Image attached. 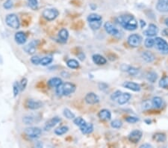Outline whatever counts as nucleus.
Returning <instances> with one entry per match:
<instances>
[{
	"instance_id": "f257e3e1",
	"label": "nucleus",
	"mask_w": 168,
	"mask_h": 148,
	"mask_svg": "<svg viewBox=\"0 0 168 148\" xmlns=\"http://www.w3.org/2000/svg\"><path fill=\"white\" fill-rule=\"evenodd\" d=\"M117 22L127 31H135L138 29V21L135 17L131 14H125L118 16Z\"/></svg>"
},
{
	"instance_id": "f704fd0d",
	"label": "nucleus",
	"mask_w": 168,
	"mask_h": 148,
	"mask_svg": "<svg viewBox=\"0 0 168 148\" xmlns=\"http://www.w3.org/2000/svg\"><path fill=\"white\" fill-rule=\"evenodd\" d=\"M63 114H64V116L65 117V118H67V119L72 120L75 118V115H74L70 109H68V108H64Z\"/></svg>"
},
{
	"instance_id": "c03bdc74",
	"label": "nucleus",
	"mask_w": 168,
	"mask_h": 148,
	"mask_svg": "<svg viewBox=\"0 0 168 148\" xmlns=\"http://www.w3.org/2000/svg\"><path fill=\"white\" fill-rule=\"evenodd\" d=\"M27 83H28L27 79L26 78L22 79L20 83H19V88H20L21 91H23V90H25V88H26V85H27Z\"/></svg>"
},
{
	"instance_id": "79ce46f5",
	"label": "nucleus",
	"mask_w": 168,
	"mask_h": 148,
	"mask_svg": "<svg viewBox=\"0 0 168 148\" xmlns=\"http://www.w3.org/2000/svg\"><path fill=\"white\" fill-rule=\"evenodd\" d=\"M140 121V119L137 117H133V116H129L127 117L126 118V121L128 123H135Z\"/></svg>"
},
{
	"instance_id": "c756f323",
	"label": "nucleus",
	"mask_w": 168,
	"mask_h": 148,
	"mask_svg": "<svg viewBox=\"0 0 168 148\" xmlns=\"http://www.w3.org/2000/svg\"><path fill=\"white\" fill-rule=\"evenodd\" d=\"M159 87L163 89H167L168 90V76H163L161 79L160 81L159 82Z\"/></svg>"
},
{
	"instance_id": "b1692460",
	"label": "nucleus",
	"mask_w": 168,
	"mask_h": 148,
	"mask_svg": "<svg viewBox=\"0 0 168 148\" xmlns=\"http://www.w3.org/2000/svg\"><path fill=\"white\" fill-rule=\"evenodd\" d=\"M151 102H152V106L156 108H161L164 104V101L160 97H154Z\"/></svg>"
},
{
	"instance_id": "864d4df0",
	"label": "nucleus",
	"mask_w": 168,
	"mask_h": 148,
	"mask_svg": "<svg viewBox=\"0 0 168 148\" xmlns=\"http://www.w3.org/2000/svg\"><path fill=\"white\" fill-rule=\"evenodd\" d=\"M145 122L147 123V124H150L152 121H151V120H146V121H145Z\"/></svg>"
},
{
	"instance_id": "dca6fc26",
	"label": "nucleus",
	"mask_w": 168,
	"mask_h": 148,
	"mask_svg": "<svg viewBox=\"0 0 168 148\" xmlns=\"http://www.w3.org/2000/svg\"><path fill=\"white\" fill-rule=\"evenodd\" d=\"M14 40H15L16 44L23 45V44H26V42L27 41V36L23 32H18L14 35Z\"/></svg>"
},
{
	"instance_id": "c85d7f7f",
	"label": "nucleus",
	"mask_w": 168,
	"mask_h": 148,
	"mask_svg": "<svg viewBox=\"0 0 168 148\" xmlns=\"http://www.w3.org/2000/svg\"><path fill=\"white\" fill-rule=\"evenodd\" d=\"M158 79V74L154 71L149 72L147 74H146V79L148 80L151 83H154V82H156Z\"/></svg>"
},
{
	"instance_id": "4468645a",
	"label": "nucleus",
	"mask_w": 168,
	"mask_h": 148,
	"mask_svg": "<svg viewBox=\"0 0 168 148\" xmlns=\"http://www.w3.org/2000/svg\"><path fill=\"white\" fill-rule=\"evenodd\" d=\"M123 86L124 88H127L128 90H131L132 91H135V92H138L140 91L141 89V85L139 84L135 83V82H125L123 83Z\"/></svg>"
},
{
	"instance_id": "0eeeda50",
	"label": "nucleus",
	"mask_w": 168,
	"mask_h": 148,
	"mask_svg": "<svg viewBox=\"0 0 168 148\" xmlns=\"http://www.w3.org/2000/svg\"><path fill=\"white\" fill-rule=\"evenodd\" d=\"M42 130L38 127H29L26 129L25 133L30 139H37L40 136Z\"/></svg>"
},
{
	"instance_id": "7c9ffc66",
	"label": "nucleus",
	"mask_w": 168,
	"mask_h": 148,
	"mask_svg": "<svg viewBox=\"0 0 168 148\" xmlns=\"http://www.w3.org/2000/svg\"><path fill=\"white\" fill-rule=\"evenodd\" d=\"M67 67L71 69H77L79 67V63L75 59H70L67 62Z\"/></svg>"
},
{
	"instance_id": "393cba45",
	"label": "nucleus",
	"mask_w": 168,
	"mask_h": 148,
	"mask_svg": "<svg viewBox=\"0 0 168 148\" xmlns=\"http://www.w3.org/2000/svg\"><path fill=\"white\" fill-rule=\"evenodd\" d=\"M58 37L62 43L67 42L69 37V32L66 29H61L58 32Z\"/></svg>"
},
{
	"instance_id": "aec40b11",
	"label": "nucleus",
	"mask_w": 168,
	"mask_h": 148,
	"mask_svg": "<svg viewBox=\"0 0 168 148\" xmlns=\"http://www.w3.org/2000/svg\"><path fill=\"white\" fill-rule=\"evenodd\" d=\"M92 60H93V63L96 64L97 65H104L106 64L107 60L105 58L103 55H99V54H95L92 56Z\"/></svg>"
},
{
	"instance_id": "cd10ccee",
	"label": "nucleus",
	"mask_w": 168,
	"mask_h": 148,
	"mask_svg": "<svg viewBox=\"0 0 168 148\" xmlns=\"http://www.w3.org/2000/svg\"><path fill=\"white\" fill-rule=\"evenodd\" d=\"M52 61H53V58H52V56H51V55L44 56L42 58H40V65L42 66H47L50 65L52 62Z\"/></svg>"
},
{
	"instance_id": "ea45409f",
	"label": "nucleus",
	"mask_w": 168,
	"mask_h": 148,
	"mask_svg": "<svg viewBox=\"0 0 168 148\" xmlns=\"http://www.w3.org/2000/svg\"><path fill=\"white\" fill-rule=\"evenodd\" d=\"M126 72L131 76H135L138 73V69L135 68L134 67H131V66H128Z\"/></svg>"
},
{
	"instance_id": "9d476101",
	"label": "nucleus",
	"mask_w": 168,
	"mask_h": 148,
	"mask_svg": "<svg viewBox=\"0 0 168 148\" xmlns=\"http://www.w3.org/2000/svg\"><path fill=\"white\" fill-rule=\"evenodd\" d=\"M85 100L88 104L95 105L97 104L100 102V97H99L98 95H96V93L90 92V93H87V95L85 97Z\"/></svg>"
},
{
	"instance_id": "4be33fe9",
	"label": "nucleus",
	"mask_w": 168,
	"mask_h": 148,
	"mask_svg": "<svg viewBox=\"0 0 168 148\" xmlns=\"http://www.w3.org/2000/svg\"><path fill=\"white\" fill-rule=\"evenodd\" d=\"M63 83V81L61 78L58 77H54V78L50 79L48 81V85L50 88H57L60 86Z\"/></svg>"
},
{
	"instance_id": "a19ab883",
	"label": "nucleus",
	"mask_w": 168,
	"mask_h": 148,
	"mask_svg": "<svg viewBox=\"0 0 168 148\" xmlns=\"http://www.w3.org/2000/svg\"><path fill=\"white\" fill-rule=\"evenodd\" d=\"M23 121L25 124H32L34 122V119L32 116L28 115V116L24 117L23 119Z\"/></svg>"
},
{
	"instance_id": "4c0bfd02",
	"label": "nucleus",
	"mask_w": 168,
	"mask_h": 148,
	"mask_svg": "<svg viewBox=\"0 0 168 148\" xmlns=\"http://www.w3.org/2000/svg\"><path fill=\"white\" fill-rule=\"evenodd\" d=\"M29 6L32 10H37L38 8V1L37 0H27Z\"/></svg>"
},
{
	"instance_id": "f8f14e48",
	"label": "nucleus",
	"mask_w": 168,
	"mask_h": 148,
	"mask_svg": "<svg viewBox=\"0 0 168 148\" xmlns=\"http://www.w3.org/2000/svg\"><path fill=\"white\" fill-rule=\"evenodd\" d=\"M104 29L108 34H111V35H117L119 34V30L114 26L113 24L110 22H106L104 25Z\"/></svg>"
},
{
	"instance_id": "c9c22d12",
	"label": "nucleus",
	"mask_w": 168,
	"mask_h": 148,
	"mask_svg": "<svg viewBox=\"0 0 168 148\" xmlns=\"http://www.w3.org/2000/svg\"><path fill=\"white\" fill-rule=\"evenodd\" d=\"M122 126H123V123L120 120H114L111 123V126L114 129H120Z\"/></svg>"
},
{
	"instance_id": "473e14b6",
	"label": "nucleus",
	"mask_w": 168,
	"mask_h": 148,
	"mask_svg": "<svg viewBox=\"0 0 168 148\" xmlns=\"http://www.w3.org/2000/svg\"><path fill=\"white\" fill-rule=\"evenodd\" d=\"M144 45L146 48H152L155 46V39L148 37L144 41Z\"/></svg>"
},
{
	"instance_id": "2eb2a0df",
	"label": "nucleus",
	"mask_w": 168,
	"mask_h": 148,
	"mask_svg": "<svg viewBox=\"0 0 168 148\" xmlns=\"http://www.w3.org/2000/svg\"><path fill=\"white\" fill-rule=\"evenodd\" d=\"M43 106V103L40 101H35L34 100H28L26 102V107L29 109L37 110Z\"/></svg>"
},
{
	"instance_id": "37998d69",
	"label": "nucleus",
	"mask_w": 168,
	"mask_h": 148,
	"mask_svg": "<svg viewBox=\"0 0 168 148\" xmlns=\"http://www.w3.org/2000/svg\"><path fill=\"white\" fill-rule=\"evenodd\" d=\"M3 7H4L5 9H7V10L11 9V8L13 7L12 0H6V1L5 2L4 4H3Z\"/></svg>"
},
{
	"instance_id": "de8ad7c7",
	"label": "nucleus",
	"mask_w": 168,
	"mask_h": 148,
	"mask_svg": "<svg viewBox=\"0 0 168 148\" xmlns=\"http://www.w3.org/2000/svg\"><path fill=\"white\" fill-rule=\"evenodd\" d=\"M99 85H100V86H103V88H100V89L102 90H106L107 88H108V85H107L106 84H105V83H100V84H99Z\"/></svg>"
},
{
	"instance_id": "5701e85b",
	"label": "nucleus",
	"mask_w": 168,
	"mask_h": 148,
	"mask_svg": "<svg viewBox=\"0 0 168 148\" xmlns=\"http://www.w3.org/2000/svg\"><path fill=\"white\" fill-rule=\"evenodd\" d=\"M141 56H142V58L144 59L145 62H147V63H151L156 58L155 55L151 52H149V51H144V52H142Z\"/></svg>"
},
{
	"instance_id": "58836bf2",
	"label": "nucleus",
	"mask_w": 168,
	"mask_h": 148,
	"mask_svg": "<svg viewBox=\"0 0 168 148\" xmlns=\"http://www.w3.org/2000/svg\"><path fill=\"white\" fill-rule=\"evenodd\" d=\"M20 88H19V84L17 82H15L13 85V92H14V97H16L19 93Z\"/></svg>"
},
{
	"instance_id": "f3484780",
	"label": "nucleus",
	"mask_w": 168,
	"mask_h": 148,
	"mask_svg": "<svg viewBox=\"0 0 168 148\" xmlns=\"http://www.w3.org/2000/svg\"><path fill=\"white\" fill-rule=\"evenodd\" d=\"M98 117L100 120L105 121H110L111 118V113L108 109H102L98 113Z\"/></svg>"
},
{
	"instance_id": "20e7f679",
	"label": "nucleus",
	"mask_w": 168,
	"mask_h": 148,
	"mask_svg": "<svg viewBox=\"0 0 168 148\" xmlns=\"http://www.w3.org/2000/svg\"><path fill=\"white\" fill-rule=\"evenodd\" d=\"M155 46L161 53L164 55L168 54V43L164 39L157 37L155 39Z\"/></svg>"
},
{
	"instance_id": "5fc2aeb1",
	"label": "nucleus",
	"mask_w": 168,
	"mask_h": 148,
	"mask_svg": "<svg viewBox=\"0 0 168 148\" xmlns=\"http://www.w3.org/2000/svg\"><path fill=\"white\" fill-rule=\"evenodd\" d=\"M165 25L168 27V18H167V19H165Z\"/></svg>"
},
{
	"instance_id": "f03ea898",
	"label": "nucleus",
	"mask_w": 168,
	"mask_h": 148,
	"mask_svg": "<svg viewBox=\"0 0 168 148\" xmlns=\"http://www.w3.org/2000/svg\"><path fill=\"white\" fill-rule=\"evenodd\" d=\"M76 87L71 82L62 83L60 86L56 88V93L58 96H68L75 91Z\"/></svg>"
},
{
	"instance_id": "09e8293b",
	"label": "nucleus",
	"mask_w": 168,
	"mask_h": 148,
	"mask_svg": "<svg viewBox=\"0 0 168 148\" xmlns=\"http://www.w3.org/2000/svg\"><path fill=\"white\" fill-rule=\"evenodd\" d=\"M152 146L151 145V144H141V146H140V148H150V147H152Z\"/></svg>"
},
{
	"instance_id": "1a4fd4ad",
	"label": "nucleus",
	"mask_w": 168,
	"mask_h": 148,
	"mask_svg": "<svg viewBox=\"0 0 168 148\" xmlns=\"http://www.w3.org/2000/svg\"><path fill=\"white\" fill-rule=\"evenodd\" d=\"M159 33V28L156 25L151 23L149 25V27L146 30H145L144 32V35L147 36V37H155L156 35H157V34Z\"/></svg>"
},
{
	"instance_id": "2f4dec72",
	"label": "nucleus",
	"mask_w": 168,
	"mask_h": 148,
	"mask_svg": "<svg viewBox=\"0 0 168 148\" xmlns=\"http://www.w3.org/2000/svg\"><path fill=\"white\" fill-rule=\"evenodd\" d=\"M69 130V127L67 126H62L61 127L57 128L55 129V133L57 136H62V135L66 134Z\"/></svg>"
},
{
	"instance_id": "ddd939ff",
	"label": "nucleus",
	"mask_w": 168,
	"mask_h": 148,
	"mask_svg": "<svg viewBox=\"0 0 168 148\" xmlns=\"http://www.w3.org/2000/svg\"><path fill=\"white\" fill-rule=\"evenodd\" d=\"M37 44H38V41H32L29 43L28 45H26L24 47V50L26 51V53H28L29 55H33L34 54L36 51V47H37Z\"/></svg>"
},
{
	"instance_id": "49530a36",
	"label": "nucleus",
	"mask_w": 168,
	"mask_h": 148,
	"mask_svg": "<svg viewBox=\"0 0 168 148\" xmlns=\"http://www.w3.org/2000/svg\"><path fill=\"white\" fill-rule=\"evenodd\" d=\"M31 62H32V63L33 65H40V58L39 56H33L32 57V58H31Z\"/></svg>"
},
{
	"instance_id": "bb28decb",
	"label": "nucleus",
	"mask_w": 168,
	"mask_h": 148,
	"mask_svg": "<svg viewBox=\"0 0 168 148\" xmlns=\"http://www.w3.org/2000/svg\"><path fill=\"white\" fill-rule=\"evenodd\" d=\"M166 139H167V137H166L164 133L158 132V133H156V134L153 136V139L159 143L164 142V141H166Z\"/></svg>"
},
{
	"instance_id": "6e6552de",
	"label": "nucleus",
	"mask_w": 168,
	"mask_h": 148,
	"mask_svg": "<svg viewBox=\"0 0 168 148\" xmlns=\"http://www.w3.org/2000/svg\"><path fill=\"white\" fill-rule=\"evenodd\" d=\"M142 136V132L141 130H138V129H135V130L131 131V132L129 133L128 139L129 140V141H131V143L136 144V143H138V141L141 139Z\"/></svg>"
},
{
	"instance_id": "412c9836",
	"label": "nucleus",
	"mask_w": 168,
	"mask_h": 148,
	"mask_svg": "<svg viewBox=\"0 0 168 148\" xmlns=\"http://www.w3.org/2000/svg\"><path fill=\"white\" fill-rule=\"evenodd\" d=\"M79 128H80L81 132H82V133L84 135L90 134V133L93 131V124H92V123H87V122L84 125H82V126H80Z\"/></svg>"
},
{
	"instance_id": "423d86ee",
	"label": "nucleus",
	"mask_w": 168,
	"mask_h": 148,
	"mask_svg": "<svg viewBox=\"0 0 168 148\" xmlns=\"http://www.w3.org/2000/svg\"><path fill=\"white\" fill-rule=\"evenodd\" d=\"M127 41L128 44L130 47L136 48V47H138L141 45V42H142V37L138 34H132L128 36Z\"/></svg>"
},
{
	"instance_id": "a18cd8bd",
	"label": "nucleus",
	"mask_w": 168,
	"mask_h": 148,
	"mask_svg": "<svg viewBox=\"0 0 168 148\" xmlns=\"http://www.w3.org/2000/svg\"><path fill=\"white\" fill-rule=\"evenodd\" d=\"M121 93H122L121 90H116V91L114 92V93L111 94V99L112 100H117V98L120 97V95L121 94Z\"/></svg>"
},
{
	"instance_id": "a211bd4d",
	"label": "nucleus",
	"mask_w": 168,
	"mask_h": 148,
	"mask_svg": "<svg viewBox=\"0 0 168 148\" xmlns=\"http://www.w3.org/2000/svg\"><path fill=\"white\" fill-rule=\"evenodd\" d=\"M61 118H58V117H55V118H52V119H50L49 121H48L46 123L45 126H44V129L45 130H49L52 128H53L54 126H56L58 123L61 122Z\"/></svg>"
},
{
	"instance_id": "7ed1b4c3",
	"label": "nucleus",
	"mask_w": 168,
	"mask_h": 148,
	"mask_svg": "<svg viewBox=\"0 0 168 148\" xmlns=\"http://www.w3.org/2000/svg\"><path fill=\"white\" fill-rule=\"evenodd\" d=\"M5 23L10 28L14 29H18L19 28V26H20L19 18L15 14H8L5 17Z\"/></svg>"
},
{
	"instance_id": "39448f33",
	"label": "nucleus",
	"mask_w": 168,
	"mask_h": 148,
	"mask_svg": "<svg viewBox=\"0 0 168 148\" xmlns=\"http://www.w3.org/2000/svg\"><path fill=\"white\" fill-rule=\"evenodd\" d=\"M43 16L47 20L52 21L55 19L59 15V11L55 8H48L43 11Z\"/></svg>"
},
{
	"instance_id": "603ef678",
	"label": "nucleus",
	"mask_w": 168,
	"mask_h": 148,
	"mask_svg": "<svg viewBox=\"0 0 168 148\" xmlns=\"http://www.w3.org/2000/svg\"><path fill=\"white\" fill-rule=\"evenodd\" d=\"M162 34L166 37H168V28H166L162 31Z\"/></svg>"
},
{
	"instance_id": "a878e982",
	"label": "nucleus",
	"mask_w": 168,
	"mask_h": 148,
	"mask_svg": "<svg viewBox=\"0 0 168 148\" xmlns=\"http://www.w3.org/2000/svg\"><path fill=\"white\" fill-rule=\"evenodd\" d=\"M102 20H96V21H92V22H88L89 26H90V29L93 31L99 30L100 29V27L102 26Z\"/></svg>"
},
{
	"instance_id": "72a5a7b5",
	"label": "nucleus",
	"mask_w": 168,
	"mask_h": 148,
	"mask_svg": "<svg viewBox=\"0 0 168 148\" xmlns=\"http://www.w3.org/2000/svg\"><path fill=\"white\" fill-rule=\"evenodd\" d=\"M102 16L100 14H90L88 16V22H92V21H96V20H102Z\"/></svg>"
},
{
	"instance_id": "8fccbe9b",
	"label": "nucleus",
	"mask_w": 168,
	"mask_h": 148,
	"mask_svg": "<svg viewBox=\"0 0 168 148\" xmlns=\"http://www.w3.org/2000/svg\"><path fill=\"white\" fill-rule=\"evenodd\" d=\"M78 57H79V58L81 61H84V60H85V54L82 53V52H81L80 54H79V55H78Z\"/></svg>"
},
{
	"instance_id": "9b49d317",
	"label": "nucleus",
	"mask_w": 168,
	"mask_h": 148,
	"mask_svg": "<svg viewBox=\"0 0 168 148\" xmlns=\"http://www.w3.org/2000/svg\"><path fill=\"white\" fill-rule=\"evenodd\" d=\"M156 10L161 13L168 12V0H158L156 4Z\"/></svg>"
},
{
	"instance_id": "3c124183",
	"label": "nucleus",
	"mask_w": 168,
	"mask_h": 148,
	"mask_svg": "<svg viewBox=\"0 0 168 148\" xmlns=\"http://www.w3.org/2000/svg\"><path fill=\"white\" fill-rule=\"evenodd\" d=\"M139 23H140V26H141V28H142V29L146 26V22H145L144 20H143V19H141V20H140Z\"/></svg>"
},
{
	"instance_id": "6ab92c4d",
	"label": "nucleus",
	"mask_w": 168,
	"mask_h": 148,
	"mask_svg": "<svg viewBox=\"0 0 168 148\" xmlns=\"http://www.w3.org/2000/svg\"><path fill=\"white\" fill-rule=\"evenodd\" d=\"M131 97V95L129 93H122L120 95L119 97L117 98V101L118 104L123 106V105L127 103L130 100Z\"/></svg>"
},
{
	"instance_id": "e433bc0d",
	"label": "nucleus",
	"mask_w": 168,
	"mask_h": 148,
	"mask_svg": "<svg viewBox=\"0 0 168 148\" xmlns=\"http://www.w3.org/2000/svg\"><path fill=\"white\" fill-rule=\"evenodd\" d=\"M73 123H75V126H79V127H80V126H82V125L85 124V123H86V121H85V120L83 119L82 118H81V117H78V118H75L73 119Z\"/></svg>"
}]
</instances>
